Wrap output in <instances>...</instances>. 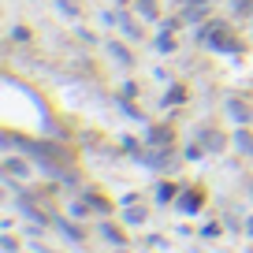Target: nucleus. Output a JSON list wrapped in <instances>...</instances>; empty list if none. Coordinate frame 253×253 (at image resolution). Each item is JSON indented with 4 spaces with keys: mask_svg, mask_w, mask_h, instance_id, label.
Masks as SVG:
<instances>
[{
    "mask_svg": "<svg viewBox=\"0 0 253 253\" xmlns=\"http://www.w3.org/2000/svg\"><path fill=\"white\" fill-rule=\"evenodd\" d=\"M157 48H160V52H175V41H171V26H164V34L157 38Z\"/></svg>",
    "mask_w": 253,
    "mask_h": 253,
    "instance_id": "nucleus-7",
    "label": "nucleus"
},
{
    "mask_svg": "<svg viewBox=\"0 0 253 253\" xmlns=\"http://www.w3.org/2000/svg\"><path fill=\"white\" fill-rule=\"evenodd\" d=\"M182 101H186V89H182V86H171L168 97H164V104H182Z\"/></svg>",
    "mask_w": 253,
    "mask_h": 253,
    "instance_id": "nucleus-9",
    "label": "nucleus"
},
{
    "mask_svg": "<svg viewBox=\"0 0 253 253\" xmlns=\"http://www.w3.org/2000/svg\"><path fill=\"white\" fill-rule=\"evenodd\" d=\"M126 223H145V212L142 209H130V212H126Z\"/></svg>",
    "mask_w": 253,
    "mask_h": 253,
    "instance_id": "nucleus-13",
    "label": "nucleus"
},
{
    "mask_svg": "<svg viewBox=\"0 0 253 253\" xmlns=\"http://www.w3.org/2000/svg\"><path fill=\"white\" fill-rule=\"evenodd\" d=\"M175 198V186H171V182H160V186H157V201H171Z\"/></svg>",
    "mask_w": 253,
    "mask_h": 253,
    "instance_id": "nucleus-11",
    "label": "nucleus"
},
{
    "mask_svg": "<svg viewBox=\"0 0 253 253\" xmlns=\"http://www.w3.org/2000/svg\"><path fill=\"white\" fill-rule=\"evenodd\" d=\"M11 38H15V41H30V34H26V26H15V30H11Z\"/></svg>",
    "mask_w": 253,
    "mask_h": 253,
    "instance_id": "nucleus-16",
    "label": "nucleus"
},
{
    "mask_svg": "<svg viewBox=\"0 0 253 253\" xmlns=\"http://www.w3.org/2000/svg\"><path fill=\"white\" fill-rule=\"evenodd\" d=\"M60 231H63V235H67V238H75V242H79V238H82V235H79V231H75V227H71V223H67V220H60Z\"/></svg>",
    "mask_w": 253,
    "mask_h": 253,
    "instance_id": "nucleus-12",
    "label": "nucleus"
},
{
    "mask_svg": "<svg viewBox=\"0 0 253 253\" xmlns=\"http://www.w3.org/2000/svg\"><path fill=\"white\" fill-rule=\"evenodd\" d=\"M227 112H231V119H238V123H250V104H242L238 97L227 101Z\"/></svg>",
    "mask_w": 253,
    "mask_h": 253,
    "instance_id": "nucleus-3",
    "label": "nucleus"
},
{
    "mask_svg": "<svg viewBox=\"0 0 253 253\" xmlns=\"http://www.w3.org/2000/svg\"><path fill=\"white\" fill-rule=\"evenodd\" d=\"M235 8L242 11V15H250V11H253V0H235Z\"/></svg>",
    "mask_w": 253,
    "mask_h": 253,
    "instance_id": "nucleus-15",
    "label": "nucleus"
},
{
    "mask_svg": "<svg viewBox=\"0 0 253 253\" xmlns=\"http://www.w3.org/2000/svg\"><path fill=\"white\" fill-rule=\"evenodd\" d=\"M4 171L15 175V179H30V164H23L19 157H8V160H4Z\"/></svg>",
    "mask_w": 253,
    "mask_h": 253,
    "instance_id": "nucleus-2",
    "label": "nucleus"
},
{
    "mask_svg": "<svg viewBox=\"0 0 253 253\" xmlns=\"http://www.w3.org/2000/svg\"><path fill=\"white\" fill-rule=\"evenodd\" d=\"M145 142H149V145H168V142H171V134H168L164 126H149V134H145Z\"/></svg>",
    "mask_w": 253,
    "mask_h": 253,
    "instance_id": "nucleus-5",
    "label": "nucleus"
},
{
    "mask_svg": "<svg viewBox=\"0 0 253 253\" xmlns=\"http://www.w3.org/2000/svg\"><path fill=\"white\" fill-rule=\"evenodd\" d=\"M201 4H209V0H182V8H186V11H201Z\"/></svg>",
    "mask_w": 253,
    "mask_h": 253,
    "instance_id": "nucleus-14",
    "label": "nucleus"
},
{
    "mask_svg": "<svg viewBox=\"0 0 253 253\" xmlns=\"http://www.w3.org/2000/svg\"><path fill=\"white\" fill-rule=\"evenodd\" d=\"M198 209H201V194H198V190H186V194H179V212L194 216Z\"/></svg>",
    "mask_w": 253,
    "mask_h": 253,
    "instance_id": "nucleus-1",
    "label": "nucleus"
},
{
    "mask_svg": "<svg viewBox=\"0 0 253 253\" xmlns=\"http://www.w3.org/2000/svg\"><path fill=\"white\" fill-rule=\"evenodd\" d=\"M235 149L246 153V157H253V134L250 130H235Z\"/></svg>",
    "mask_w": 253,
    "mask_h": 253,
    "instance_id": "nucleus-4",
    "label": "nucleus"
},
{
    "mask_svg": "<svg viewBox=\"0 0 253 253\" xmlns=\"http://www.w3.org/2000/svg\"><path fill=\"white\" fill-rule=\"evenodd\" d=\"M108 52H112V56H116V60H119V63H123V67H130V52H126V48H123V45H116V41H112V45H108Z\"/></svg>",
    "mask_w": 253,
    "mask_h": 253,
    "instance_id": "nucleus-8",
    "label": "nucleus"
},
{
    "mask_svg": "<svg viewBox=\"0 0 253 253\" xmlns=\"http://www.w3.org/2000/svg\"><path fill=\"white\" fill-rule=\"evenodd\" d=\"M201 142H205V149H212V153L223 149V134H212V130H205V134H201Z\"/></svg>",
    "mask_w": 253,
    "mask_h": 253,
    "instance_id": "nucleus-6",
    "label": "nucleus"
},
{
    "mask_svg": "<svg viewBox=\"0 0 253 253\" xmlns=\"http://www.w3.org/2000/svg\"><path fill=\"white\" fill-rule=\"evenodd\" d=\"M86 205H89V209H97V212H108V209H112L108 201H104V198H97V194H86Z\"/></svg>",
    "mask_w": 253,
    "mask_h": 253,
    "instance_id": "nucleus-10",
    "label": "nucleus"
}]
</instances>
